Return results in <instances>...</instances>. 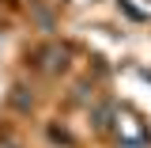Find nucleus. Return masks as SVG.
<instances>
[{
    "mask_svg": "<svg viewBox=\"0 0 151 148\" xmlns=\"http://www.w3.org/2000/svg\"><path fill=\"white\" fill-rule=\"evenodd\" d=\"M117 141L121 148H147V129L132 114H117Z\"/></svg>",
    "mask_w": 151,
    "mask_h": 148,
    "instance_id": "1",
    "label": "nucleus"
},
{
    "mask_svg": "<svg viewBox=\"0 0 151 148\" xmlns=\"http://www.w3.org/2000/svg\"><path fill=\"white\" fill-rule=\"evenodd\" d=\"M4 148H19V144H4Z\"/></svg>",
    "mask_w": 151,
    "mask_h": 148,
    "instance_id": "2",
    "label": "nucleus"
}]
</instances>
